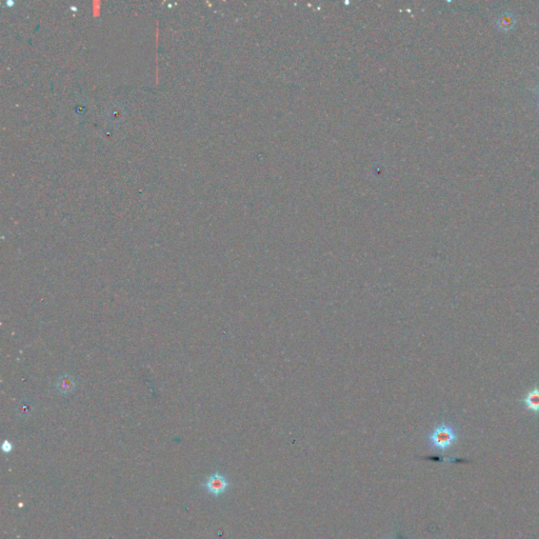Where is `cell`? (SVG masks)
Listing matches in <instances>:
<instances>
[{
  "label": "cell",
  "instance_id": "6da1fadb",
  "mask_svg": "<svg viewBox=\"0 0 539 539\" xmlns=\"http://www.w3.org/2000/svg\"><path fill=\"white\" fill-rule=\"evenodd\" d=\"M459 440L458 429L454 424L442 420L433 428L428 434L427 442L430 449L445 453Z\"/></svg>",
  "mask_w": 539,
  "mask_h": 539
},
{
  "label": "cell",
  "instance_id": "7a4b0ae2",
  "mask_svg": "<svg viewBox=\"0 0 539 539\" xmlns=\"http://www.w3.org/2000/svg\"><path fill=\"white\" fill-rule=\"evenodd\" d=\"M203 486L210 494L217 497L227 490V488L230 487V483L226 480V478L222 474L216 472L212 474L210 477H208Z\"/></svg>",
  "mask_w": 539,
  "mask_h": 539
},
{
  "label": "cell",
  "instance_id": "3957f363",
  "mask_svg": "<svg viewBox=\"0 0 539 539\" xmlns=\"http://www.w3.org/2000/svg\"><path fill=\"white\" fill-rule=\"evenodd\" d=\"M523 405L528 411L533 412L535 414L539 413V388L538 387H535L534 389H532L526 394V396L523 399Z\"/></svg>",
  "mask_w": 539,
  "mask_h": 539
},
{
  "label": "cell",
  "instance_id": "277c9868",
  "mask_svg": "<svg viewBox=\"0 0 539 539\" xmlns=\"http://www.w3.org/2000/svg\"><path fill=\"white\" fill-rule=\"evenodd\" d=\"M3 449H4V451H5V452H10V451H11V449H12V447H11V444H9V442H6V444L4 445V447H3Z\"/></svg>",
  "mask_w": 539,
  "mask_h": 539
}]
</instances>
